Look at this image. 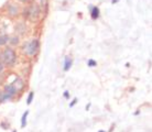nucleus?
I'll list each match as a JSON object with an SVG mask.
<instances>
[{
  "label": "nucleus",
  "instance_id": "1",
  "mask_svg": "<svg viewBox=\"0 0 152 132\" xmlns=\"http://www.w3.org/2000/svg\"><path fill=\"white\" fill-rule=\"evenodd\" d=\"M39 49V42L38 40H32V41L28 42L27 44L24 45V52L28 55H34L35 53L38 52Z\"/></svg>",
  "mask_w": 152,
  "mask_h": 132
},
{
  "label": "nucleus",
  "instance_id": "2",
  "mask_svg": "<svg viewBox=\"0 0 152 132\" xmlns=\"http://www.w3.org/2000/svg\"><path fill=\"white\" fill-rule=\"evenodd\" d=\"M2 60L6 64L11 65L15 63V53L13 50L11 49H6L2 53Z\"/></svg>",
  "mask_w": 152,
  "mask_h": 132
},
{
  "label": "nucleus",
  "instance_id": "3",
  "mask_svg": "<svg viewBox=\"0 0 152 132\" xmlns=\"http://www.w3.org/2000/svg\"><path fill=\"white\" fill-rule=\"evenodd\" d=\"M4 91H6V93H7V94L10 96V97H12V96H13V95L17 93L15 88L12 86V85H7V86L4 87Z\"/></svg>",
  "mask_w": 152,
  "mask_h": 132
},
{
  "label": "nucleus",
  "instance_id": "4",
  "mask_svg": "<svg viewBox=\"0 0 152 132\" xmlns=\"http://www.w3.org/2000/svg\"><path fill=\"white\" fill-rule=\"evenodd\" d=\"M12 86L15 87V90H17V91L20 90V89H21V88L23 87V80H22V79H20V78H17Z\"/></svg>",
  "mask_w": 152,
  "mask_h": 132
},
{
  "label": "nucleus",
  "instance_id": "5",
  "mask_svg": "<svg viewBox=\"0 0 152 132\" xmlns=\"http://www.w3.org/2000/svg\"><path fill=\"white\" fill-rule=\"evenodd\" d=\"M71 65H72V61L69 56L65 57V62H64V71H69L71 68Z\"/></svg>",
  "mask_w": 152,
  "mask_h": 132
},
{
  "label": "nucleus",
  "instance_id": "6",
  "mask_svg": "<svg viewBox=\"0 0 152 132\" xmlns=\"http://www.w3.org/2000/svg\"><path fill=\"white\" fill-rule=\"evenodd\" d=\"M10 98H11V97H10L6 91H1V93H0V102H4Z\"/></svg>",
  "mask_w": 152,
  "mask_h": 132
},
{
  "label": "nucleus",
  "instance_id": "7",
  "mask_svg": "<svg viewBox=\"0 0 152 132\" xmlns=\"http://www.w3.org/2000/svg\"><path fill=\"white\" fill-rule=\"evenodd\" d=\"M99 17V9L97 7H94L91 10V18L94 20H96Z\"/></svg>",
  "mask_w": 152,
  "mask_h": 132
},
{
  "label": "nucleus",
  "instance_id": "8",
  "mask_svg": "<svg viewBox=\"0 0 152 132\" xmlns=\"http://www.w3.org/2000/svg\"><path fill=\"white\" fill-rule=\"evenodd\" d=\"M28 114H29V111H26V112L23 113L22 116V119H21V127L24 128L26 125H27V118H28Z\"/></svg>",
  "mask_w": 152,
  "mask_h": 132
},
{
  "label": "nucleus",
  "instance_id": "9",
  "mask_svg": "<svg viewBox=\"0 0 152 132\" xmlns=\"http://www.w3.org/2000/svg\"><path fill=\"white\" fill-rule=\"evenodd\" d=\"M8 40H9V38H8L7 35H1L0 36V45H4L8 42Z\"/></svg>",
  "mask_w": 152,
  "mask_h": 132
},
{
  "label": "nucleus",
  "instance_id": "10",
  "mask_svg": "<svg viewBox=\"0 0 152 132\" xmlns=\"http://www.w3.org/2000/svg\"><path fill=\"white\" fill-rule=\"evenodd\" d=\"M33 96H34V93H32V91H31L30 94H29V96H28V99H27V104H28V105H30L31 102H32Z\"/></svg>",
  "mask_w": 152,
  "mask_h": 132
},
{
  "label": "nucleus",
  "instance_id": "11",
  "mask_svg": "<svg viewBox=\"0 0 152 132\" xmlns=\"http://www.w3.org/2000/svg\"><path fill=\"white\" fill-rule=\"evenodd\" d=\"M96 64H97V63H96L94 60H89V61H88V66H91V67H94V66H96Z\"/></svg>",
  "mask_w": 152,
  "mask_h": 132
},
{
  "label": "nucleus",
  "instance_id": "12",
  "mask_svg": "<svg viewBox=\"0 0 152 132\" xmlns=\"http://www.w3.org/2000/svg\"><path fill=\"white\" fill-rule=\"evenodd\" d=\"M76 101H77V99H74V100H73V101H72V104L69 105V107H73V106H74V105H75V104H76Z\"/></svg>",
  "mask_w": 152,
  "mask_h": 132
},
{
  "label": "nucleus",
  "instance_id": "13",
  "mask_svg": "<svg viewBox=\"0 0 152 132\" xmlns=\"http://www.w3.org/2000/svg\"><path fill=\"white\" fill-rule=\"evenodd\" d=\"M64 97H65V98H69V91H65V93H64Z\"/></svg>",
  "mask_w": 152,
  "mask_h": 132
},
{
  "label": "nucleus",
  "instance_id": "14",
  "mask_svg": "<svg viewBox=\"0 0 152 132\" xmlns=\"http://www.w3.org/2000/svg\"><path fill=\"white\" fill-rule=\"evenodd\" d=\"M2 71H4V65L0 63V73L2 72Z\"/></svg>",
  "mask_w": 152,
  "mask_h": 132
},
{
  "label": "nucleus",
  "instance_id": "15",
  "mask_svg": "<svg viewBox=\"0 0 152 132\" xmlns=\"http://www.w3.org/2000/svg\"><path fill=\"white\" fill-rule=\"evenodd\" d=\"M118 0H113V4H115V2H117Z\"/></svg>",
  "mask_w": 152,
  "mask_h": 132
},
{
  "label": "nucleus",
  "instance_id": "16",
  "mask_svg": "<svg viewBox=\"0 0 152 132\" xmlns=\"http://www.w3.org/2000/svg\"><path fill=\"white\" fill-rule=\"evenodd\" d=\"M98 132H105V131H104V130H100V131H98Z\"/></svg>",
  "mask_w": 152,
  "mask_h": 132
},
{
  "label": "nucleus",
  "instance_id": "17",
  "mask_svg": "<svg viewBox=\"0 0 152 132\" xmlns=\"http://www.w3.org/2000/svg\"><path fill=\"white\" fill-rule=\"evenodd\" d=\"M13 132H17V131H15H15H13Z\"/></svg>",
  "mask_w": 152,
  "mask_h": 132
}]
</instances>
